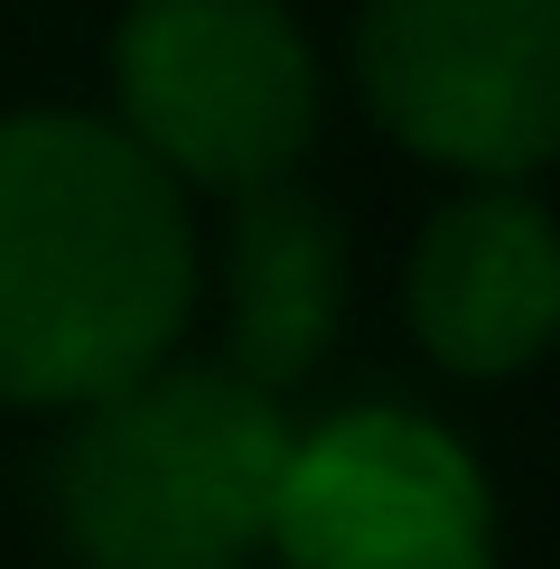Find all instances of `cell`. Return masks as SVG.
Masks as SVG:
<instances>
[{
	"mask_svg": "<svg viewBox=\"0 0 560 569\" xmlns=\"http://www.w3.org/2000/svg\"><path fill=\"white\" fill-rule=\"evenodd\" d=\"M187 308V187L112 112H0V401L76 411L178 355Z\"/></svg>",
	"mask_w": 560,
	"mask_h": 569,
	"instance_id": "obj_1",
	"label": "cell"
},
{
	"mask_svg": "<svg viewBox=\"0 0 560 569\" xmlns=\"http://www.w3.org/2000/svg\"><path fill=\"white\" fill-rule=\"evenodd\" d=\"M290 420L233 365H140L66 411L57 532L84 569H243L271 532Z\"/></svg>",
	"mask_w": 560,
	"mask_h": 569,
	"instance_id": "obj_2",
	"label": "cell"
},
{
	"mask_svg": "<svg viewBox=\"0 0 560 569\" xmlns=\"http://www.w3.org/2000/svg\"><path fill=\"white\" fill-rule=\"evenodd\" d=\"M318 47L280 0H131L112 29V122L178 187L243 197L318 140Z\"/></svg>",
	"mask_w": 560,
	"mask_h": 569,
	"instance_id": "obj_3",
	"label": "cell"
},
{
	"mask_svg": "<svg viewBox=\"0 0 560 569\" xmlns=\"http://www.w3.org/2000/svg\"><path fill=\"white\" fill-rule=\"evenodd\" d=\"M356 93L430 169L542 178L560 150V0H364Z\"/></svg>",
	"mask_w": 560,
	"mask_h": 569,
	"instance_id": "obj_4",
	"label": "cell"
},
{
	"mask_svg": "<svg viewBox=\"0 0 560 569\" xmlns=\"http://www.w3.org/2000/svg\"><path fill=\"white\" fill-rule=\"evenodd\" d=\"M262 551L280 569H496V486L430 411L346 401L280 448Z\"/></svg>",
	"mask_w": 560,
	"mask_h": 569,
	"instance_id": "obj_5",
	"label": "cell"
},
{
	"mask_svg": "<svg viewBox=\"0 0 560 569\" xmlns=\"http://www.w3.org/2000/svg\"><path fill=\"white\" fill-rule=\"evenodd\" d=\"M402 318L420 355L467 383L532 373L560 318V233L532 178H467L411 243L402 271Z\"/></svg>",
	"mask_w": 560,
	"mask_h": 569,
	"instance_id": "obj_6",
	"label": "cell"
},
{
	"mask_svg": "<svg viewBox=\"0 0 560 569\" xmlns=\"http://www.w3.org/2000/svg\"><path fill=\"white\" fill-rule=\"evenodd\" d=\"M356 299V243L299 178H262L224 224V365L262 392H290L337 346Z\"/></svg>",
	"mask_w": 560,
	"mask_h": 569,
	"instance_id": "obj_7",
	"label": "cell"
}]
</instances>
